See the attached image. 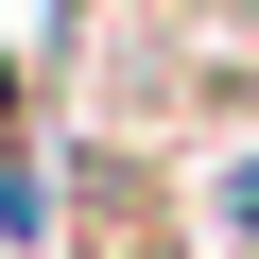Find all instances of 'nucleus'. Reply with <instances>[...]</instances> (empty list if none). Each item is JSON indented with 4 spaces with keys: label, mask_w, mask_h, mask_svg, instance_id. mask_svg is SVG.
<instances>
[{
    "label": "nucleus",
    "mask_w": 259,
    "mask_h": 259,
    "mask_svg": "<svg viewBox=\"0 0 259 259\" xmlns=\"http://www.w3.org/2000/svg\"><path fill=\"white\" fill-rule=\"evenodd\" d=\"M35 104H52V69H35L18 35H0V156H35V139H52V121H35Z\"/></svg>",
    "instance_id": "f257e3e1"
},
{
    "label": "nucleus",
    "mask_w": 259,
    "mask_h": 259,
    "mask_svg": "<svg viewBox=\"0 0 259 259\" xmlns=\"http://www.w3.org/2000/svg\"><path fill=\"white\" fill-rule=\"evenodd\" d=\"M207 225H225V242H259V139H242V156L207 173Z\"/></svg>",
    "instance_id": "f03ea898"
}]
</instances>
